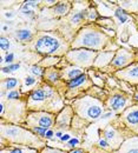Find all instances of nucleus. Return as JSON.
<instances>
[{
  "label": "nucleus",
  "instance_id": "nucleus-1",
  "mask_svg": "<svg viewBox=\"0 0 138 153\" xmlns=\"http://www.w3.org/2000/svg\"><path fill=\"white\" fill-rule=\"evenodd\" d=\"M108 43H109V37L105 33L93 28L92 26H85L77 33L71 47L73 49L85 48L99 52L106 46Z\"/></svg>",
  "mask_w": 138,
  "mask_h": 153
},
{
  "label": "nucleus",
  "instance_id": "nucleus-2",
  "mask_svg": "<svg viewBox=\"0 0 138 153\" xmlns=\"http://www.w3.org/2000/svg\"><path fill=\"white\" fill-rule=\"evenodd\" d=\"M67 46L65 40L58 33H43L33 43V49L37 53L46 56V57H52V56H61L66 54Z\"/></svg>",
  "mask_w": 138,
  "mask_h": 153
},
{
  "label": "nucleus",
  "instance_id": "nucleus-3",
  "mask_svg": "<svg viewBox=\"0 0 138 153\" xmlns=\"http://www.w3.org/2000/svg\"><path fill=\"white\" fill-rule=\"evenodd\" d=\"M76 110L83 119L96 120L103 113V105L99 100L92 98L80 99L76 103Z\"/></svg>",
  "mask_w": 138,
  "mask_h": 153
},
{
  "label": "nucleus",
  "instance_id": "nucleus-4",
  "mask_svg": "<svg viewBox=\"0 0 138 153\" xmlns=\"http://www.w3.org/2000/svg\"><path fill=\"white\" fill-rule=\"evenodd\" d=\"M1 134L3 138H6L7 140L15 143V144H31L33 140L40 143L38 137H34V134L31 132L19 127V126H12V125H3L1 126Z\"/></svg>",
  "mask_w": 138,
  "mask_h": 153
},
{
  "label": "nucleus",
  "instance_id": "nucleus-5",
  "mask_svg": "<svg viewBox=\"0 0 138 153\" xmlns=\"http://www.w3.org/2000/svg\"><path fill=\"white\" fill-rule=\"evenodd\" d=\"M97 56H98V52H96V51L77 48V49L68 51L65 54V58L70 64L76 65L77 67H91L93 66Z\"/></svg>",
  "mask_w": 138,
  "mask_h": 153
},
{
  "label": "nucleus",
  "instance_id": "nucleus-6",
  "mask_svg": "<svg viewBox=\"0 0 138 153\" xmlns=\"http://www.w3.org/2000/svg\"><path fill=\"white\" fill-rule=\"evenodd\" d=\"M55 91L53 89H51L48 86L44 87V89H36L33 90L28 97V105L31 106L32 104L37 105V104H40V103H44L45 100L47 99H55Z\"/></svg>",
  "mask_w": 138,
  "mask_h": 153
},
{
  "label": "nucleus",
  "instance_id": "nucleus-7",
  "mask_svg": "<svg viewBox=\"0 0 138 153\" xmlns=\"http://www.w3.org/2000/svg\"><path fill=\"white\" fill-rule=\"evenodd\" d=\"M28 118L32 119V126L31 127L39 126V127L50 130L55 124L53 115L50 114V113H46V112H34Z\"/></svg>",
  "mask_w": 138,
  "mask_h": 153
},
{
  "label": "nucleus",
  "instance_id": "nucleus-8",
  "mask_svg": "<svg viewBox=\"0 0 138 153\" xmlns=\"http://www.w3.org/2000/svg\"><path fill=\"white\" fill-rule=\"evenodd\" d=\"M133 60V54L132 52L128 49H119L118 52L115 54V58L111 62L112 67H116V69H125V67L130 66L132 64Z\"/></svg>",
  "mask_w": 138,
  "mask_h": 153
},
{
  "label": "nucleus",
  "instance_id": "nucleus-9",
  "mask_svg": "<svg viewBox=\"0 0 138 153\" xmlns=\"http://www.w3.org/2000/svg\"><path fill=\"white\" fill-rule=\"evenodd\" d=\"M116 77L128 81L131 85H138V64H131L125 69L117 71Z\"/></svg>",
  "mask_w": 138,
  "mask_h": 153
},
{
  "label": "nucleus",
  "instance_id": "nucleus-10",
  "mask_svg": "<svg viewBox=\"0 0 138 153\" xmlns=\"http://www.w3.org/2000/svg\"><path fill=\"white\" fill-rule=\"evenodd\" d=\"M123 117H124L125 124L138 133V106H132L128 108L124 112Z\"/></svg>",
  "mask_w": 138,
  "mask_h": 153
},
{
  "label": "nucleus",
  "instance_id": "nucleus-11",
  "mask_svg": "<svg viewBox=\"0 0 138 153\" xmlns=\"http://www.w3.org/2000/svg\"><path fill=\"white\" fill-rule=\"evenodd\" d=\"M115 52L110 51V52H98V56L95 60L93 66L95 67H105L106 65L111 64L113 58H115Z\"/></svg>",
  "mask_w": 138,
  "mask_h": 153
},
{
  "label": "nucleus",
  "instance_id": "nucleus-12",
  "mask_svg": "<svg viewBox=\"0 0 138 153\" xmlns=\"http://www.w3.org/2000/svg\"><path fill=\"white\" fill-rule=\"evenodd\" d=\"M126 97L123 95V94H115L112 95L111 98H109V101H108V105L111 110L113 111H118L120 108L125 107L126 105Z\"/></svg>",
  "mask_w": 138,
  "mask_h": 153
},
{
  "label": "nucleus",
  "instance_id": "nucleus-13",
  "mask_svg": "<svg viewBox=\"0 0 138 153\" xmlns=\"http://www.w3.org/2000/svg\"><path fill=\"white\" fill-rule=\"evenodd\" d=\"M88 81H89V77L85 73H81L80 75L73 78L70 81H67V87H68V90H76L78 87H81L83 85L85 82H88Z\"/></svg>",
  "mask_w": 138,
  "mask_h": 153
},
{
  "label": "nucleus",
  "instance_id": "nucleus-14",
  "mask_svg": "<svg viewBox=\"0 0 138 153\" xmlns=\"http://www.w3.org/2000/svg\"><path fill=\"white\" fill-rule=\"evenodd\" d=\"M72 110L71 108H64L61 112H60V115L57 118V125L58 127H68V125H70V120H71V114H67L70 113Z\"/></svg>",
  "mask_w": 138,
  "mask_h": 153
},
{
  "label": "nucleus",
  "instance_id": "nucleus-15",
  "mask_svg": "<svg viewBox=\"0 0 138 153\" xmlns=\"http://www.w3.org/2000/svg\"><path fill=\"white\" fill-rule=\"evenodd\" d=\"M70 11H71V3H67V1L66 3H64V1L58 3L53 7V13L56 15H59V16L68 14V12H70Z\"/></svg>",
  "mask_w": 138,
  "mask_h": 153
},
{
  "label": "nucleus",
  "instance_id": "nucleus-16",
  "mask_svg": "<svg viewBox=\"0 0 138 153\" xmlns=\"http://www.w3.org/2000/svg\"><path fill=\"white\" fill-rule=\"evenodd\" d=\"M80 74H81V71H80L79 67H77V66H75V67H68V69H65V70H64V72H63V78L66 79L67 81H70V80H72L73 78L80 75Z\"/></svg>",
  "mask_w": 138,
  "mask_h": 153
},
{
  "label": "nucleus",
  "instance_id": "nucleus-17",
  "mask_svg": "<svg viewBox=\"0 0 138 153\" xmlns=\"http://www.w3.org/2000/svg\"><path fill=\"white\" fill-rule=\"evenodd\" d=\"M86 14H88V10H79V11H76V12L72 14L71 19H70L71 25L76 26V25L80 24V23L86 18Z\"/></svg>",
  "mask_w": 138,
  "mask_h": 153
},
{
  "label": "nucleus",
  "instance_id": "nucleus-18",
  "mask_svg": "<svg viewBox=\"0 0 138 153\" xmlns=\"http://www.w3.org/2000/svg\"><path fill=\"white\" fill-rule=\"evenodd\" d=\"M1 153H38L37 150L34 148H28V147H8V148H3Z\"/></svg>",
  "mask_w": 138,
  "mask_h": 153
},
{
  "label": "nucleus",
  "instance_id": "nucleus-19",
  "mask_svg": "<svg viewBox=\"0 0 138 153\" xmlns=\"http://www.w3.org/2000/svg\"><path fill=\"white\" fill-rule=\"evenodd\" d=\"M15 38L20 41H27L32 39V32L27 28H21L15 32Z\"/></svg>",
  "mask_w": 138,
  "mask_h": 153
},
{
  "label": "nucleus",
  "instance_id": "nucleus-20",
  "mask_svg": "<svg viewBox=\"0 0 138 153\" xmlns=\"http://www.w3.org/2000/svg\"><path fill=\"white\" fill-rule=\"evenodd\" d=\"M45 78L48 80V81H52V82H57L59 79H61L63 77L60 75V73L58 72V71H56V70H53V69H51V70H48V71H46L45 70Z\"/></svg>",
  "mask_w": 138,
  "mask_h": 153
},
{
  "label": "nucleus",
  "instance_id": "nucleus-21",
  "mask_svg": "<svg viewBox=\"0 0 138 153\" xmlns=\"http://www.w3.org/2000/svg\"><path fill=\"white\" fill-rule=\"evenodd\" d=\"M18 85H19V81L15 78H7V79L3 80V87L6 90H10V91H13Z\"/></svg>",
  "mask_w": 138,
  "mask_h": 153
},
{
  "label": "nucleus",
  "instance_id": "nucleus-22",
  "mask_svg": "<svg viewBox=\"0 0 138 153\" xmlns=\"http://www.w3.org/2000/svg\"><path fill=\"white\" fill-rule=\"evenodd\" d=\"M58 58H56V57H46L41 62H40V65H43V66H46V67H50V66H53V65H56L57 62H58Z\"/></svg>",
  "mask_w": 138,
  "mask_h": 153
},
{
  "label": "nucleus",
  "instance_id": "nucleus-23",
  "mask_svg": "<svg viewBox=\"0 0 138 153\" xmlns=\"http://www.w3.org/2000/svg\"><path fill=\"white\" fill-rule=\"evenodd\" d=\"M19 69H20V64H11V65H7L6 67H3V72L4 73H10V72L19 70Z\"/></svg>",
  "mask_w": 138,
  "mask_h": 153
},
{
  "label": "nucleus",
  "instance_id": "nucleus-24",
  "mask_svg": "<svg viewBox=\"0 0 138 153\" xmlns=\"http://www.w3.org/2000/svg\"><path fill=\"white\" fill-rule=\"evenodd\" d=\"M32 128V131L36 133V134H38L39 137H43V138H45V134H46V132L48 131V130H46V128H43V127H39V126H34V127H31Z\"/></svg>",
  "mask_w": 138,
  "mask_h": 153
},
{
  "label": "nucleus",
  "instance_id": "nucleus-25",
  "mask_svg": "<svg viewBox=\"0 0 138 153\" xmlns=\"http://www.w3.org/2000/svg\"><path fill=\"white\" fill-rule=\"evenodd\" d=\"M31 72L34 74V75H43L44 73H45V70H43L40 66H37V65H34V66H32L31 67Z\"/></svg>",
  "mask_w": 138,
  "mask_h": 153
},
{
  "label": "nucleus",
  "instance_id": "nucleus-26",
  "mask_svg": "<svg viewBox=\"0 0 138 153\" xmlns=\"http://www.w3.org/2000/svg\"><path fill=\"white\" fill-rule=\"evenodd\" d=\"M0 48L3 51H7L10 48V40L5 37H1L0 38Z\"/></svg>",
  "mask_w": 138,
  "mask_h": 153
},
{
  "label": "nucleus",
  "instance_id": "nucleus-27",
  "mask_svg": "<svg viewBox=\"0 0 138 153\" xmlns=\"http://www.w3.org/2000/svg\"><path fill=\"white\" fill-rule=\"evenodd\" d=\"M40 153H66L65 151H61V150H58V148H53V147H50V146H46L43 148V151Z\"/></svg>",
  "mask_w": 138,
  "mask_h": 153
},
{
  "label": "nucleus",
  "instance_id": "nucleus-28",
  "mask_svg": "<svg viewBox=\"0 0 138 153\" xmlns=\"http://www.w3.org/2000/svg\"><path fill=\"white\" fill-rule=\"evenodd\" d=\"M86 19L90 20V21L96 20V19H97V12H96V10H93V8L88 10V14H86Z\"/></svg>",
  "mask_w": 138,
  "mask_h": 153
},
{
  "label": "nucleus",
  "instance_id": "nucleus-29",
  "mask_svg": "<svg viewBox=\"0 0 138 153\" xmlns=\"http://www.w3.org/2000/svg\"><path fill=\"white\" fill-rule=\"evenodd\" d=\"M20 98V93L18 92V91H11V92H8L7 93V99L8 100H18Z\"/></svg>",
  "mask_w": 138,
  "mask_h": 153
},
{
  "label": "nucleus",
  "instance_id": "nucleus-30",
  "mask_svg": "<svg viewBox=\"0 0 138 153\" xmlns=\"http://www.w3.org/2000/svg\"><path fill=\"white\" fill-rule=\"evenodd\" d=\"M13 60H14V54L13 53H7L6 57H5V59H4V61L7 62V64H10V65L13 62Z\"/></svg>",
  "mask_w": 138,
  "mask_h": 153
},
{
  "label": "nucleus",
  "instance_id": "nucleus-31",
  "mask_svg": "<svg viewBox=\"0 0 138 153\" xmlns=\"http://www.w3.org/2000/svg\"><path fill=\"white\" fill-rule=\"evenodd\" d=\"M34 82H36V79H34L33 77H26V78H25V85H26V86L33 85Z\"/></svg>",
  "mask_w": 138,
  "mask_h": 153
},
{
  "label": "nucleus",
  "instance_id": "nucleus-32",
  "mask_svg": "<svg viewBox=\"0 0 138 153\" xmlns=\"http://www.w3.org/2000/svg\"><path fill=\"white\" fill-rule=\"evenodd\" d=\"M78 144H79V140H78L77 138H72V139H71L70 141L67 143V145L70 146V147H76V146H77Z\"/></svg>",
  "mask_w": 138,
  "mask_h": 153
},
{
  "label": "nucleus",
  "instance_id": "nucleus-33",
  "mask_svg": "<svg viewBox=\"0 0 138 153\" xmlns=\"http://www.w3.org/2000/svg\"><path fill=\"white\" fill-rule=\"evenodd\" d=\"M53 135H55V132H53L52 130H48V131L46 132V134H45V138H46V139H52Z\"/></svg>",
  "mask_w": 138,
  "mask_h": 153
},
{
  "label": "nucleus",
  "instance_id": "nucleus-34",
  "mask_svg": "<svg viewBox=\"0 0 138 153\" xmlns=\"http://www.w3.org/2000/svg\"><path fill=\"white\" fill-rule=\"evenodd\" d=\"M61 141H70L71 140V137H70V134H63V137L60 138Z\"/></svg>",
  "mask_w": 138,
  "mask_h": 153
},
{
  "label": "nucleus",
  "instance_id": "nucleus-35",
  "mask_svg": "<svg viewBox=\"0 0 138 153\" xmlns=\"http://www.w3.org/2000/svg\"><path fill=\"white\" fill-rule=\"evenodd\" d=\"M99 145H100L101 147H104V148H106V147L109 146V144H108V141H106L105 139H100V140H99Z\"/></svg>",
  "mask_w": 138,
  "mask_h": 153
},
{
  "label": "nucleus",
  "instance_id": "nucleus-36",
  "mask_svg": "<svg viewBox=\"0 0 138 153\" xmlns=\"http://www.w3.org/2000/svg\"><path fill=\"white\" fill-rule=\"evenodd\" d=\"M68 153H85V152L81 148H75V150H72L71 152H68Z\"/></svg>",
  "mask_w": 138,
  "mask_h": 153
},
{
  "label": "nucleus",
  "instance_id": "nucleus-37",
  "mask_svg": "<svg viewBox=\"0 0 138 153\" xmlns=\"http://www.w3.org/2000/svg\"><path fill=\"white\" fill-rule=\"evenodd\" d=\"M56 137L60 139V138L63 137V133H61V132H56Z\"/></svg>",
  "mask_w": 138,
  "mask_h": 153
},
{
  "label": "nucleus",
  "instance_id": "nucleus-38",
  "mask_svg": "<svg viewBox=\"0 0 138 153\" xmlns=\"http://www.w3.org/2000/svg\"><path fill=\"white\" fill-rule=\"evenodd\" d=\"M111 114H112V113H106V114H103V118H109Z\"/></svg>",
  "mask_w": 138,
  "mask_h": 153
},
{
  "label": "nucleus",
  "instance_id": "nucleus-39",
  "mask_svg": "<svg viewBox=\"0 0 138 153\" xmlns=\"http://www.w3.org/2000/svg\"><path fill=\"white\" fill-rule=\"evenodd\" d=\"M135 98H136V99L138 100V94H135Z\"/></svg>",
  "mask_w": 138,
  "mask_h": 153
}]
</instances>
